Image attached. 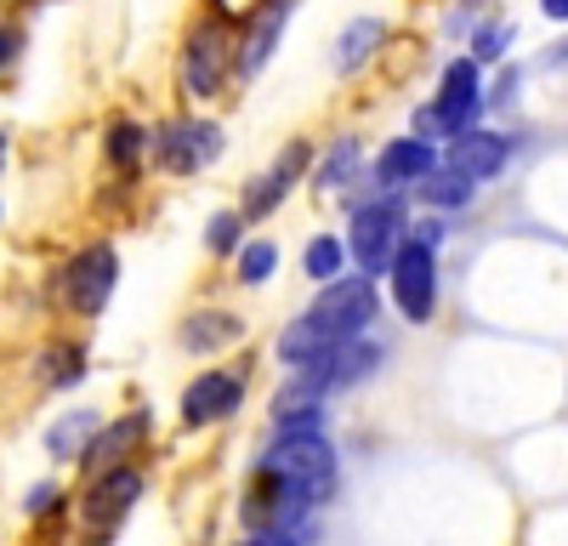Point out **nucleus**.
Masks as SVG:
<instances>
[{
	"instance_id": "obj_14",
	"label": "nucleus",
	"mask_w": 568,
	"mask_h": 546,
	"mask_svg": "<svg viewBox=\"0 0 568 546\" xmlns=\"http://www.w3.org/2000/svg\"><path fill=\"white\" fill-rule=\"evenodd\" d=\"M404 176H433V149L426 143H415V136H404V143H393L387 154H382V182H404Z\"/></svg>"
},
{
	"instance_id": "obj_19",
	"label": "nucleus",
	"mask_w": 568,
	"mask_h": 546,
	"mask_svg": "<svg viewBox=\"0 0 568 546\" xmlns=\"http://www.w3.org/2000/svg\"><path fill=\"white\" fill-rule=\"evenodd\" d=\"M369 40H382V23L358 18V23L347 29V40H342V69H358V63H364V46H369Z\"/></svg>"
},
{
	"instance_id": "obj_8",
	"label": "nucleus",
	"mask_w": 568,
	"mask_h": 546,
	"mask_svg": "<svg viewBox=\"0 0 568 546\" xmlns=\"http://www.w3.org/2000/svg\"><path fill=\"white\" fill-rule=\"evenodd\" d=\"M245 393V376H233V371H211V376H194V387L182 393V422H216L227 416L233 404H240Z\"/></svg>"
},
{
	"instance_id": "obj_6",
	"label": "nucleus",
	"mask_w": 568,
	"mask_h": 546,
	"mask_svg": "<svg viewBox=\"0 0 568 546\" xmlns=\"http://www.w3.org/2000/svg\"><path fill=\"white\" fill-rule=\"evenodd\" d=\"M353 256L375 273L398 256V200H382V205H364L353 216Z\"/></svg>"
},
{
	"instance_id": "obj_17",
	"label": "nucleus",
	"mask_w": 568,
	"mask_h": 546,
	"mask_svg": "<svg viewBox=\"0 0 568 546\" xmlns=\"http://www.w3.org/2000/svg\"><path fill=\"white\" fill-rule=\"evenodd\" d=\"M284 18H291V7H262V23H256V34H251V52H245V74H256V69L267 63V52H273V34L284 29Z\"/></svg>"
},
{
	"instance_id": "obj_25",
	"label": "nucleus",
	"mask_w": 568,
	"mask_h": 546,
	"mask_svg": "<svg viewBox=\"0 0 568 546\" xmlns=\"http://www.w3.org/2000/svg\"><path fill=\"white\" fill-rule=\"evenodd\" d=\"M353 165H358V143H336V160H329V165L318 171V182L329 189V182H342V176H347Z\"/></svg>"
},
{
	"instance_id": "obj_28",
	"label": "nucleus",
	"mask_w": 568,
	"mask_h": 546,
	"mask_svg": "<svg viewBox=\"0 0 568 546\" xmlns=\"http://www.w3.org/2000/svg\"><path fill=\"white\" fill-rule=\"evenodd\" d=\"M478 52H484V58H495V52H500V34H495V29H489V34H478Z\"/></svg>"
},
{
	"instance_id": "obj_16",
	"label": "nucleus",
	"mask_w": 568,
	"mask_h": 546,
	"mask_svg": "<svg viewBox=\"0 0 568 546\" xmlns=\"http://www.w3.org/2000/svg\"><path fill=\"white\" fill-rule=\"evenodd\" d=\"M420 200H433V205H466L471 200V176H460V171L420 176Z\"/></svg>"
},
{
	"instance_id": "obj_1",
	"label": "nucleus",
	"mask_w": 568,
	"mask_h": 546,
	"mask_svg": "<svg viewBox=\"0 0 568 546\" xmlns=\"http://www.w3.org/2000/svg\"><path fill=\"white\" fill-rule=\"evenodd\" d=\"M262 478L273 484H291L302 495H313V507L329 495L336 484V449H329L324 433H307V438H278L267 455H262Z\"/></svg>"
},
{
	"instance_id": "obj_10",
	"label": "nucleus",
	"mask_w": 568,
	"mask_h": 546,
	"mask_svg": "<svg viewBox=\"0 0 568 546\" xmlns=\"http://www.w3.org/2000/svg\"><path fill=\"white\" fill-rule=\"evenodd\" d=\"M222 69H227V34H222L216 23L194 29V40H187V85H194L200 98H211L216 80H222Z\"/></svg>"
},
{
	"instance_id": "obj_21",
	"label": "nucleus",
	"mask_w": 568,
	"mask_h": 546,
	"mask_svg": "<svg viewBox=\"0 0 568 546\" xmlns=\"http://www.w3.org/2000/svg\"><path fill=\"white\" fill-rule=\"evenodd\" d=\"M273 262H278V251H273L267 240H256V245L240 256V280H245V285H262L267 273H273Z\"/></svg>"
},
{
	"instance_id": "obj_24",
	"label": "nucleus",
	"mask_w": 568,
	"mask_h": 546,
	"mask_svg": "<svg viewBox=\"0 0 568 546\" xmlns=\"http://www.w3.org/2000/svg\"><path fill=\"white\" fill-rule=\"evenodd\" d=\"M40 371H45V382H74L80 353H74V347H58V353H45V358H40Z\"/></svg>"
},
{
	"instance_id": "obj_30",
	"label": "nucleus",
	"mask_w": 568,
	"mask_h": 546,
	"mask_svg": "<svg viewBox=\"0 0 568 546\" xmlns=\"http://www.w3.org/2000/svg\"><path fill=\"white\" fill-rule=\"evenodd\" d=\"M0 165H7V154H0Z\"/></svg>"
},
{
	"instance_id": "obj_11",
	"label": "nucleus",
	"mask_w": 568,
	"mask_h": 546,
	"mask_svg": "<svg viewBox=\"0 0 568 546\" xmlns=\"http://www.w3.org/2000/svg\"><path fill=\"white\" fill-rule=\"evenodd\" d=\"M506 136H495V131H466V136H455V149H449V171H460V176H495L500 165H506Z\"/></svg>"
},
{
	"instance_id": "obj_20",
	"label": "nucleus",
	"mask_w": 568,
	"mask_h": 546,
	"mask_svg": "<svg viewBox=\"0 0 568 546\" xmlns=\"http://www.w3.org/2000/svg\"><path fill=\"white\" fill-rule=\"evenodd\" d=\"M307 273H313V280H329V285H336V273H342V245H336V240H313Z\"/></svg>"
},
{
	"instance_id": "obj_5",
	"label": "nucleus",
	"mask_w": 568,
	"mask_h": 546,
	"mask_svg": "<svg viewBox=\"0 0 568 546\" xmlns=\"http://www.w3.org/2000/svg\"><path fill=\"white\" fill-rule=\"evenodd\" d=\"M471 114H478V63H455L449 74H444V91H438V109L426 114V120H415V125H426V131H455V136H466V125H471Z\"/></svg>"
},
{
	"instance_id": "obj_13",
	"label": "nucleus",
	"mask_w": 568,
	"mask_h": 546,
	"mask_svg": "<svg viewBox=\"0 0 568 546\" xmlns=\"http://www.w3.org/2000/svg\"><path fill=\"white\" fill-rule=\"evenodd\" d=\"M136 495H142V473L136 467H120V473L98 478V489L85 495V524H114Z\"/></svg>"
},
{
	"instance_id": "obj_12",
	"label": "nucleus",
	"mask_w": 568,
	"mask_h": 546,
	"mask_svg": "<svg viewBox=\"0 0 568 546\" xmlns=\"http://www.w3.org/2000/svg\"><path fill=\"white\" fill-rule=\"evenodd\" d=\"M307 143H291V149H284V160L267 171V176H256L251 182V200H245V216H267L273 205H278V194H291V182L302 176V165H307Z\"/></svg>"
},
{
	"instance_id": "obj_4",
	"label": "nucleus",
	"mask_w": 568,
	"mask_h": 546,
	"mask_svg": "<svg viewBox=\"0 0 568 546\" xmlns=\"http://www.w3.org/2000/svg\"><path fill=\"white\" fill-rule=\"evenodd\" d=\"M114 273H120L114 251H109V245H91V251H80V256L69 262L63 291H69V302H74L80 313H103V302H109V291H114Z\"/></svg>"
},
{
	"instance_id": "obj_18",
	"label": "nucleus",
	"mask_w": 568,
	"mask_h": 546,
	"mask_svg": "<svg viewBox=\"0 0 568 546\" xmlns=\"http://www.w3.org/2000/svg\"><path fill=\"white\" fill-rule=\"evenodd\" d=\"M142 143H149V136H142V125H131V120H120L114 131H109V160L114 165H136V154H142Z\"/></svg>"
},
{
	"instance_id": "obj_3",
	"label": "nucleus",
	"mask_w": 568,
	"mask_h": 546,
	"mask_svg": "<svg viewBox=\"0 0 568 546\" xmlns=\"http://www.w3.org/2000/svg\"><path fill=\"white\" fill-rule=\"evenodd\" d=\"M393 291H398V307H404L409 325H426L433 307H438V262H433V251L404 245L393 256Z\"/></svg>"
},
{
	"instance_id": "obj_15",
	"label": "nucleus",
	"mask_w": 568,
	"mask_h": 546,
	"mask_svg": "<svg viewBox=\"0 0 568 546\" xmlns=\"http://www.w3.org/2000/svg\"><path fill=\"white\" fill-rule=\"evenodd\" d=\"M233 336H240V318H233V313H200V318H187V325H182V342L187 347H222V342H233Z\"/></svg>"
},
{
	"instance_id": "obj_29",
	"label": "nucleus",
	"mask_w": 568,
	"mask_h": 546,
	"mask_svg": "<svg viewBox=\"0 0 568 546\" xmlns=\"http://www.w3.org/2000/svg\"><path fill=\"white\" fill-rule=\"evenodd\" d=\"M546 18H562L568 23V0H546Z\"/></svg>"
},
{
	"instance_id": "obj_26",
	"label": "nucleus",
	"mask_w": 568,
	"mask_h": 546,
	"mask_svg": "<svg viewBox=\"0 0 568 546\" xmlns=\"http://www.w3.org/2000/svg\"><path fill=\"white\" fill-rule=\"evenodd\" d=\"M240 546H296V535H251V540H240Z\"/></svg>"
},
{
	"instance_id": "obj_2",
	"label": "nucleus",
	"mask_w": 568,
	"mask_h": 546,
	"mask_svg": "<svg viewBox=\"0 0 568 546\" xmlns=\"http://www.w3.org/2000/svg\"><path fill=\"white\" fill-rule=\"evenodd\" d=\"M313 325L329 331L336 342H358V331L375 318V291L369 280H336V285H324V296L313 302Z\"/></svg>"
},
{
	"instance_id": "obj_23",
	"label": "nucleus",
	"mask_w": 568,
	"mask_h": 546,
	"mask_svg": "<svg viewBox=\"0 0 568 546\" xmlns=\"http://www.w3.org/2000/svg\"><path fill=\"white\" fill-rule=\"evenodd\" d=\"M91 427H98V416H85V410H80V416H69V427H63V433H52L45 444H52V455H74V449H80V438H85Z\"/></svg>"
},
{
	"instance_id": "obj_22",
	"label": "nucleus",
	"mask_w": 568,
	"mask_h": 546,
	"mask_svg": "<svg viewBox=\"0 0 568 546\" xmlns=\"http://www.w3.org/2000/svg\"><path fill=\"white\" fill-rule=\"evenodd\" d=\"M240 228H245V216H240V211H222V216H211V228H205L211 251H233V245H240Z\"/></svg>"
},
{
	"instance_id": "obj_27",
	"label": "nucleus",
	"mask_w": 568,
	"mask_h": 546,
	"mask_svg": "<svg viewBox=\"0 0 568 546\" xmlns=\"http://www.w3.org/2000/svg\"><path fill=\"white\" fill-rule=\"evenodd\" d=\"M12 52H18V34H12V29H0V69L12 63Z\"/></svg>"
},
{
	"instance_id": "obj_9",
	"label": "nucleus",
	"mask_w": 568,
	"mask_h": 546,
	"mask_svg": "<svg viewBox=\"0 0 568 546\" xmlns=\"http://www.w3.org/2000/svg\"><path fill=\"white\" fill-rule=\"evenodd\" d=\"M149 427H154V416H142V410H136V416H125V422H114L109 433H98V438H91V449H85V467L91 473H120V455H131L142 438H149Z\"/></svg>"
},
{
	"instance_id": "obj_7",
	"label": "nucleus",
	"mask_w": 568,
	"mask_h": 546,
	"mask_svg": "<svg viewBox=\"0 0 568 546\" xmlns=\"http://www.w3.org/2000/svg\"><path fill=\"white\" fill-rule=\"evenodd\" d=\"M216 149H222V131L216 125L182 120V125H165V136H160V165L165 171H200V165L216 160Z\"/></svg>"
}]
</instances>
